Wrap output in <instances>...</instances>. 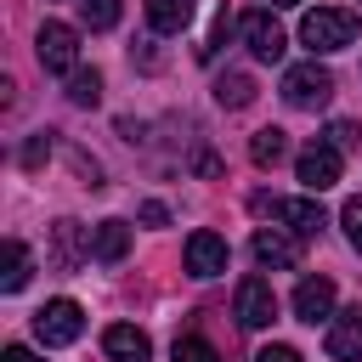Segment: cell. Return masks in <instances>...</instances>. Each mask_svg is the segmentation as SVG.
I'll return each instance as SVG.
<instances>
[{
    "label": "cell",
    "mask_w": 362,
    "mask_h": 362,
    "mask_svg": "<svg viewBox=\"0 0 362 362\" xmlns=\"http://www.w3.org/2000/svg\"><path fill=\"white\" fill-rule=\"evenodd\" d=\"M300 40L311 51H345L356 40V11H339V6H317L300 17Z\"/></svg>",
    "instance_id": "obj_1"
},
{
    "label": "cell",
    "mask_w": 362,
    "mask_h": 362,
    "mask_svg": "<svg viewBox=\"0 0 362 362\" xmlns=\"http://www.w3.org/2000/svg\"><path fill=\"white\" fill-rule=\"evenodd\" d=\"M255 209L283 221L294 238H317L322 232V204L317 198H272V192H255Z\"/></svg>",
    "instance_id": "obj_2"
},
{
    "label": "cell",
    "mask_w": 362,
    "mask_h": 362,
    "mask_svg": "<svg viewBox=\"0 0 362 362\" xmlns=\"http://www.w3.org/2000/svg\"><path fill=\"white\" fill-rule=\"evenodd\" d=\"M328 96H334V74H328L317 57L283 74V102H288V107H322Z\"/></svg>",
    "instance_id": "obj_3"
},
{
    "label": "cell",
    "mask_w": 362,
    "mask_h": 362,
    "mask_svg": "<svg viewBox=\"0 0 362 362\" xmlns=\"http://www.w3.org/2000/svg\"><path fill=\"white\" fill-rule=\"evenodd\" d=\"M34 334H40V345H74V339L85 334L79 300H45V305L34 311Z\"/></svg>",
    "instance_id": "obj_4"
},
{
    "label": "cell",
    "mask_w": 362,
    "mask_h": 362,
    "mask_svg": "<svg viewBox=\"0 0 362 362\" xmlns=\"http://www.w3.org/2000/svg\"><path fill=\"white\" fill-rule=\"evenodd\" d=\"M34 57H40L45 74H74V62H79V34H74L68 23H40Z\"/></svg>",
    "instance_id": "obj_5"
},
{
    "label": "cell",
    "mask_w": 362,
    "mask_h": 362,
    "mask_svg": "<svg viewBox=\"0 0 362 362\" xmlns=\"http://www.w3.org/2000/svg\"><path fill=\"white\" fill-rule=\"evenodd\" d=\"M238 28H243V45H249L260 62H277V57L288 51V34H283V23H277L272 11H243Z\"/></svg>",
    "instance_id": "obj_6"
},
{
    "label": "cell",
    "mask_w": 362,
    "mask_h": 362,
    "mask_svg": "<svg viewBox=\"0 0 362 362\" xmlns=\"http://www.w3.org/2000/svg\"><path fill=\"white\" fill-rule=\"evenodd\" d=\"M294 175H300V187L317 198L322 187H334V181H339V147H328V141H311V147L294 158Z\"/></svg>",
    "instance_id": "obj_7"
},
{
    "label": "cell",
    "mask_w": 362,
    "mask_h": 362,
    "mask_svg": "<svg viewBox=\"0 0 362 362\" xmlns=\"http://www.w3.org/2000/svg\"><path fill=\"white\" fill-rule=\"evenodd\" d=\"M238 322H243V328L277 322V294H272L266 277H243V283H238Z\"/></svg>",
    "instance_id": "obj_8"
},
{
    "label": "cell",
    "mask_w": 362,
    "mask_h": 362,
    "mask_svg": "<svg viewBox=\"0 0 362 362\" xmlns=\"http://www.w3.org/2000/svg\"><path fill=\"white\" fill-rule=\"evenodd\" d=\"M187 272H192V277H221V272H226V238L209 232V226H198V232L187 238Z\"/></svg>",
    "instance_id": "obj_9"
},
{
    "label": "cell",
    "mask_w": 362,
    "mask_h": 362,
    "mask_svg": "<svg viewBox=\"0 0 362 362\" xmlns=\"http://www.w3.org/2000/svg\"><path fill=\"white\" fill-rule=\"evenodd\" d=\"M294 317L300 322H334V283L328 277H300V288H294Z\"/></svg>",
    "instance_id": "obj_10"
},
{
    "label": "cell",
    "mask_w": 362,
    "mask_h": 362,
    "mask_svg": "<svg viewBox=\"0 0 362 362\" xmlns=\"http://www.w3.org/2000/svg\"><path fill=\"white\" fill-rule=\"evenodd\" d=\"M328 356L362 362V305H351V311H339V317L328 322Z\"/></svg>",
    "instance_id": "obj_11"
},
{
    "label": "cell",
    "mask_w": 362,
    "mask_h": 362,
    "mask_svg": "<svg viewBox=\"0 0 362 362\" xmlns=\"http://www.w3.org/2000/svg\"><path fill=\"white\" fill-rule=\"evenodd\" d=\"M249 249H255V260H260V266H277V272L300 266V243H294V238H283L277 226H260Z\"/></svg>",
    "instance_id": "obj_12"
},
{
    "label": "cell",
    "mask_w": 362,
    "mask_h": 362,
    "mask_svg": "<svg viewBox=\"0 0 362 362\" xmlns=\"http://www.w3.org/2000/svg\"><path fill=\"white\" fill-rule=\"evenodd\" d=\"M102 351H107L113 362H147V356H153V339H147L141 328H130V322H113V328L102 334Z\"/></svg>",
    "instance_id": "obj_13"
},
{
    "label": "cell",
    "mask_w": 362,
    "mask_h": 362,
    "mask_svg": "<svg viewBox=\"0 0 362 362\" xmlns=\"http://www.w3.org/2000/svg\"><path fill=\"white\" fill-rule=\"evenodd\" d=\"M85 255H90V243L79 238V221H57V226H51V266L74 272Z\"/></svg>",
    "instance_id": "obj_14"
},
{
    "label": "cell",
    "mask_w": 362,
    "mask_h": 362,
    "mask_svg": "<svg viewBox=\"0 0 362 362\" xmlns=\"http://www.w3.org/2000/svg\"><path fill=\"white\" fill-rule=\"evenodd\" d=\"M90 255H96L102 266L124 260V255H130V226H124V221H96V226H90Z\"/></svg>",
    "instance_id": "obj_15"
},
{
    "label": "cell",
    "mask_w": 362,
    "mask_h": 362,
    "mask_svg": "<svg viewBox=\"0 0 362 362\" xmlns=\"http://www.w3.org/2000/svg\"><path fill=\"white\" fill-rule=\"evenodd\" d=\"M147 23L153 34H181L192 23V0H147Z\"/></svg>",
    "instance_id": "obj_16"
},
{
    "label": "cell",
    "mask_w": 362,
    "mask_h": 362,
    "mask_svg": "<svg viewBox=\"0 0 362 362\" xmlns=\"http://www.w3.org/2000/svg\"><path fill=\"white\" fill-rule=\"evenodd\" d=\"M249 158H255V170H272V164H283V158H288V136H283L277 124L255 130V141H249Z\"/></svg>",
    "instance_id": "obj_17"
},
{
    "label": "cell",
    "mask_w": 362,
    "mask_h": 362,
    "mask_svg": "<svg viewBox=\"0 0 362 362\" xmlns=\"http://www.w3.org/2000/svg\"><path fill=\"white\" fill-rule=\"evenodd\" d=\"M28 272H34V255H28L17 238H6V272H0V288H6V294H17V288L28 283Z\"/></svg>",
    "instance_id": "obj_18"
},
{
    "label": "cell",
    "mask_w": 362,
    "mask_h": 362,
    "mask_svg": "<svg viewBox=\"0 0 362 362\" xmlns=\"http://www.w3.org/2000/svg\"><path fill=\"white\" fill-rule=\"evenodd\" d=\"M68 102L74 107H96L102 102V74L96 68H74L68 74Z\"/></svg>",
    "instance_id": "obj_19"
},
{
    "label": "cell",
    "mask_w": 362,
    "mask_h": 362,
    "mask_svg": "<svg viewBox=\"0 0 362 362\" xmlns=\"http://www.w3.org/2000/svg\"><path fill=\"white\" fill-rule=\"evenodd\" d=\"M215 102L221 107H249L255 102V79L249 74H221L215 79Z\"/></svg>",
    "instance_id": "obj_20"
},
{
    "label": "cell",
    "mask_w": 362,
    "mask_h": 362,
    "mask_svg": "<svg viewBox=\"0 0 362 362\" xmlns=\"http://www.w3.org/2000/svg\"><path fill=\"white\" fill-rule=\"evenodd\" d=\"M79 23L96 28V34L113 28V23H119V0H79Z\"/></svg>",
    "instance_id": "obj_21"
},
{
    "label": "cell",
    "mask_w": 362,
    "mask_h": 362,
    "mask_svg": "<svg viewBox=\"0 0 362 362\" xmlns=\"http://www.w3.org/2000/svg\"><path fill=\"white\" fill-rule=\"evenodd\" d=\"M175 362H221V356H215V345H209V339L181 334V339H175Z\"/></svg>",
    "instance_id": "obj_22"
},
{
    "label": "cell",
    "mask_w": 362,
    "mask_h": 362,
    "mask_svg": "<svg viewBox=\"0 0 362 362\" xmlns=\"http://www.w3.org/2000/svg\"><path fill=\"white\" fill-rule=\"evenodd\" d=\"M339 221H345V238H351V249H362V198H351V204L339 209Z\"/></svg>",
    "instance_id": "obj_23"
},
{
    "label": "cell",
    "mask_w": 362,
    "mask_h": 362,
    "mask_svg": "<svg viewBox=\"0 0 362 362\" xmlns=\"http://www.w3.org/2000/svg\"><path fill=\"white\" fill-rule=\"evenodd\" d=\"M322 141H328V147H339V153H345V147H356V141H362V136H356V124H345V119H334V124H328V136H322Z\"/></svg>",
    "instance_id": "obj_24"
},
{
    "label": "cell",
    "mask_w": 362,
    "mask_h": 362,
    "mask_svg": "<svg viewBox=\"0 0 362 362\" xmlns=\"http://www.w3.org/2000/svg\"><path fill=\"white\" fill-rule=\"evenodd\" d=\"M45 153H51V136H34V141L23 147V164H28V170H40V164H45Z\"/></svg>",
    "instance_id": "obj_25"
},
{
    "label": "cell",
    "mask_w": 362,
    "mask_h": 362,
    "mask_svg": "<svg viewBox=\"0 0 362 362\" xmlns=\"http://www.w3.org/2000/svg\"><path fill=\"white\" fill-rule=\"evenodd\" d=\"M255 362H300V351H294V345H266Z\"/></svg>",
    "instance_id": "obj_26"
},
{
    "label": "cell",
    "mask_w": 362,
    "mask_h": 362,
    "mask_svg": "<svg viewBox=\"0 0 362 362\" xmlns=\"http://www.w3.org/2000/svg\"><path fill=\"white\" fill-rule=\"evenodd\" d=\"M141 221H147V226H164V221H170V209H164L158 198H147V204H141Z\"/></svg>",
    "instance_id": "obj_27"
},
{
    "label": "cell",
    "mask_w": 362,
    "mask_h": 362,
    "mask_svg": "<svg viewBox=\"0 0 362 362\" xmlns=\"http://www.w3.org/2000/svg\"><path fill=\"white\" fill-rule=\"evenodd\" d=\"M130 57H136V62H141V68H147V74H153V68H158V51H153V40H141V51H130Z\"/></svg>",
    "instance_id": "obj_28"
},
{
    "label": "cell",
    "mask_w": 362,
    "mask_h": 362,
    "mask_svg": "<svg viewBox=\"0 0 362 362\" xmlns=\"http://www.w3.org/2000/svg\"><path fill=\"white\" fill-rule=\"evenodd\" d=\"M0 362H40V356H34L28 345H6V356H0Z\"/></svg>",
    "instance_id": "obj_29"
},
{
    "label": "cell",
    "mask_w": 362,
    "mask_h": 362,
    "mask_svg": "<svg viewBox=\"0 0 362 362\" xmlns=\"http://www.w3.org/2000/svg\"><path fill=\"white\" fill-rule=\"evenodd\" d=\"M272 6H300V0H272Z\"/></svg>",
    "instance_id": "obj_30"
}]
</instances>
